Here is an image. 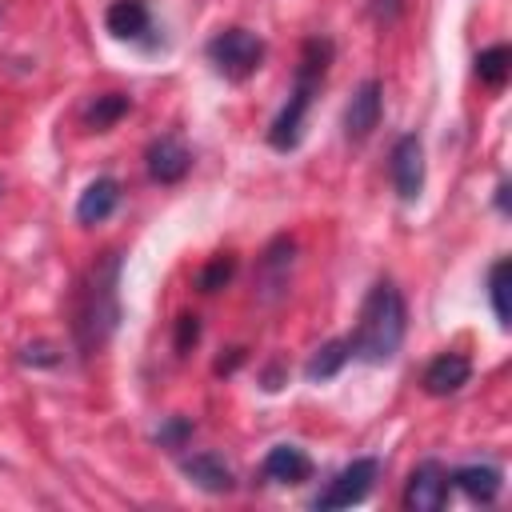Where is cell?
Instances as JSON below:
<instances>
[{
    "label": "cell",
    "instance_id": "6da1fadb",
    "mask_svg": "<svg viewBox=\"0 0 512 512\" xmlns=\"http://www.w3.org/2000/svg\"><path fill=\"white\" fill-rule=\"evenodd\" d=\"M120 324V256L104 252L88 276L80 280L76 292V312H72V332L84 352H96Z\"/></svg>",
    "mask_w": 512,
    "mask_h": 512
},
{
    "label": "cell",
    "instance_id": "7a4b0ae2",
    "mask_svg": "<svg viewBox=\"0 0 512 512\" xmlns=\"http://www.w3.org/2000/svg\"><path fill=\"white\" fill-rule=\"evenodd\" d=\"M404 328H408V312H404V296L392 280H376L360 304V324L348 336L352 356L368 360V364H384L396 356V348L404 344Z\"/></svg>",
    "mask_w": 512,
    "mask_h": 512
},
{
    "label": "cell",
    "instance_id": "3957f363",
    "mask_svg": "<svg viewBox=\"0 0 512 512\" xmlns=\"http://www.w3.org/2000/svg\"><path fill=\"white\" fill-rule=\"evenodd\" d=\"M328 56H332V44L328 40H308L304 52H300V68H296V88L288 96V104L276 112L272 128H268V144L288 152L300 144V128H304V112L312 104V92L316 84L324 80V68H328Z\"/></svg>",
    "mask_w": 512,
    "mask_h": 512
},
{
    "label": "cell",
    "instance_id": "277c9868",
    "mask_svg": "<svg viewBox=\"0 0 512 512\" xmlns=\"http://www.w3.org/2000/svg\"><path fill=\"white\" fill-rule=\"evenodd\" d=\"M208 60L228 80H248L264 60V40L248 28H224L208 40Z\"/></svg>",
    "mask_w": 512,
    "mask_h": 512
},
{
    "label": "cell",
    "instance_id": "5b68a950",
    "mask_svg": "<svg viewBox=\"0 0 512 512\" xmlns=\"http://www.w3.org/2000/svg\"><path fill=\"white\" fill-rule=\"evenodd\" d=\"M376 476H380V464H376L372 456H360V460L344 464V468L328 480V488L316 496V508H352V504H360V500L372 492Z\"/></svg>",
    "mask_w": 512,
    "mask_h": 512
},
{
    "label": "cell",
    "instance_id": "8992f818",
    "mask_svg": "<svg viewBox=\"0 0 512 512\" xmlns=\"http://www.w3.org/2000/svg\"><path fill=\"white\" fill-rule=\"evenodd\" d=\"M388 172H392V188H396V196L404 204L420 200V192H424V144H420L416 132H408V136L396 140Z\"/></svg>",
    "mask_w": 512,
    "mask_h": 512
},
{
    "label": "cell",
    "instance_id": "52a82bcc",
    "mask_svg": "<svg viewBox=\"0 0 512 512\" xmlns=\"http://www.w3.org/2000/svg\"><path fill=\"white\" fill-rule=\"evenodd\" d=\"M448 500V472L436 460H424L420 468H412L408 488H404V504L412 512H440Z\"/></svg>",
    "mask_w": 512,
    "mask_h": 512
},
{
    "label": "cell",
    "instance_id": "ba28073f",
    "mask_svg": "<svg viewBox=\"0 0 512 512\" xmlns=\"http://www.w3.org/2000/svg\"><path fill=\"white\" fill-rule=\"evenodd\" d=\"M380 112H384V88H380V80H364L344 108V136L348 140L372 136V128L380 124Z\"/></svg>",
    "mask_w": 512,
    "mask_h": 512
},
{
    "label": "cell",
    "instance_id": "9c48e42d",
    "mask_svg": "<svg viewBox=\"0 0 512 512\" xmlns=\"http://www.w3.org/2000/svg\"><path fill=\"white\" fill-rule=\"evenodd\" d=\"M192 168V152L176 140V136H160L148 144V176L160 184H176L184 180V172Z\"/></svg>",
    "mask_w": 512,
    "mask_h": 512
},
{
    "label": "cell",
    "instance_id": "30bf717a",
    "mask_svg": "<svg viewBox=\"0 0 512 512\" xmlns=\"http://www.w3.org/2000/svg\"><path fill=\"white\" fill-rule=\"evenodd\" d=\"M288 268H292V240L288 236H276L264 256H260V276H256V288L264 300H276L284 288H288Z\"/></svg>",
    "mask_w": 512,
    "mask_h": 512
},
{
    "label": "cell",
    "instance_id": "8fae6325",
    "mask_svg": "<svg viewBox=\"0 0 512 512\" xmlns=\"http://www.w3.org/2000/svg\"><path fill=\"white\" fill-rule=\"evenodd\" d=\"M468 376H472L468 356H460V352H440V356L424 368V392H428V396H452V392H460V388L468 384Z\"/></svg>",
    "mask_w": 512,
    "mask_h": 512
},
{
    "label": "cell",
    "instance_id": "7c38bea8",
    "mask_svg": "<svg viewBox=\"0 0 512 512\" xmlns=\"http://www.w3.org/2000/svg\"><path fill=\"white\" fill-rule=\"evenodd\" d=\"M116 204H120V184L112 176H96L76 200V220L80 224H100L116 212Z\"/></svg>",
    "mask_w": 512,
    "mask_h": 512
},
{
    "label": "cell",
    "instance_id": "4fadbf2b",
    "mask_svg": "<svg viewBox=\"0 0 512 512\" xmlns=\"http://www.w3.org/2000/svg\"><path fill=\"white\" fill-rule=\"evenodd\" d=\"M260 472H264L268 480H276V484H304V480L312 476V460H308L304 448H296V444H276V448L264 456Z\"/></svg>",
    "mask_w": 512,
    "mask_h": 512
},
{
    "label": "cell",
    "instance_id": "5bb4252c",
    "mask_svg": "<svg viewBox=\"0 0 512 512\" xmlns=\"http://www.w3.org/2000/svg\"><path fill=\"white\" fill-rule=\"evenodd\" d=\"M184 476L196 484V488H204V492H232V468L220 460V456H212V452H196V456H188L184 464Z\"/></svg>",
    "mask_w": 512,
    "mask_h": 512
},
{
    "label": "cell",
    "instance_id": "9a60e30c",
    "mask_svg": "<svg viewBox=\"0 0 512 512\" xmlns=\"http://www.w3.org/2000/svg\"><path fill=\"white\" fill-rule=\"evenodd\" d=\"M448 484H456L476 504H492L500 496V468H492V464H468V468H456L448 476Z\"/></svg>",
    "mask_w": 512,
    "mask_h": 512
},
{
    "label": "cell",
    "instance_id": "2e32d148",
    "mask_svg": "<svg viewBox=\"0 0 512 512\" xmlns=\"http://www.w3.org/2000/svg\"><path fill=\"white\" fill-rule=\"evenodd\" d=\"M104 24L120 40H140L148 32V4L144 0H112L104 12Z\"/></svg>",
    "mask_w": 512,
    "mask_h": 512
},
{
    "label": "cell",
    "instance_id": "e0dca14e",
    "mask_svg": "<svg viewBox=\"0 0 512 512\" xmlns=\"http://www.w3.org/2000/svg\"><path fill=\"white\" fill-rule=\"evenodd\" d=\"M508 272H512V260L508 256H500L488 268V300H492V312H496V324L500 328L512 324V312H508Z\"/></svg>",
    "mask_w": 512,
    "mask_h": 512
},
{
    "label": "cell",
    "instance_id": "ac0fdd59",
    "mask_svg": "<svg viewBox=\"0 0 512 512\" xmlns=\"http://www.w3.org/2000/svg\"><path fill=\"white\" fill-rule=\"evenodd\" d=\"M352 356V344L348 340H328L324 348H316V356L308 360V380H328V376H336L340 368H344V360Z\"/></svg>",
    "mask_w": 512,
    "mask_h": 512
},
{
    "label": "cell",
    "instance_id": "d6986e66",
    "mask_svg": "<svg viewBox=\"0 0 512 512\" xmlns=\"http://www.w3.org/2000/svg\"><path fill=\"white\" fill-rule=\"evenodd\" d=\"M508 64H512L508 48H504V44H492V48H484V52L476 56V76H480L484 84L500 88V84L508 80Z\"/></svg>",
    "mask_w": 512,
    "mask_h": 512
},
{
    "label": "cell",
    "instance_id": "ffe728a7",
    "mask_svg": "<svg viewBox=\"0 0 512 512\" xmlns=\"http://www.w3.org/2000/svg\"><path fill=\"white\" fill-rule=\"evenodd\" d=\"M124 112H128V96H124V92H104V96H96V104L88 108V124H92L96 132H104V128H112Z\"/></svg>",
    "mask_w": 512,
    "mask_h": 512
},
{
    "label": "cell",
    "instance_id": "44dd1931",
    "mask_svg": "<svg viewBox=\"0 0 512 512\" xmlns=\"http://www.w3.org/2000/svg\"><path fill=\"white\" fill-rule=\"evenodd\" d=\"M232 272H236V260H232V256H216V260L196 276V284H200V292H216V288H224V284L232 280Z\"/></svg>",
    "mask_w": 512,
    "mask_h": 512
},
{
    "label": "cell",
    "instance_id": "7402d4cb",
    "mask_svg": "<svg viewBox=\"0 0 512 512\" xmlns=\"http://www.w3.org/2000/svg\"><path fill=\"white\" fill-rule=\"evenodd\" d=\"M376 24H396L404 16V0H368Z\"/></svg>",
    "mask_w": 512,
    "mask_h": 512
},
{
    "label": "cell",
    "instance_id": "603a6c76",
    "mask_svg": "<svg viewBox=\"0 0 512 512\" xmlns=\"http://www.w3.org/2000/svg\"><path fill=\"white\" fill-rule=\"evenodd\" d=\"M188 432H192V424H188V420H180V416H176V420H168V424H164V428H160V436H156V440H160V444H172V448H180V444H184V436H188Z\"/></svg>",
    "mask_w": 512,
    "mask_h": 512
},
{
    "label": "cell",
    "instance_id": "cb8c5ba5",
    "mask_svg": "<svg viewBox=\"0 0 512 512\" xmlns=\"http://www.w3.org/2000/svg\"><path fill=\"white\" fill-rule=\"evenodd\" d=\"M196 336H200V324H196V316H180L176 348H180V352H188V344H196Z\"/></svg>",
    "mask_w": 512,
    "mask_h": 512
},
{
    "label": "cell",
    "instance_id": "d4e9b609",
    "mask_svg": "<svg viewBox=\"0 0 512 512\" xmlns=\"http://www.w3.org/2000/svg\"><path fill=\"white\" fill-rule=\"evenodd\" d=\"M496 204H500V212H508V184L496 188Z\"/></svg>",
    "mask_w": 512,
    "mask_h": 512
}]
</instances>
